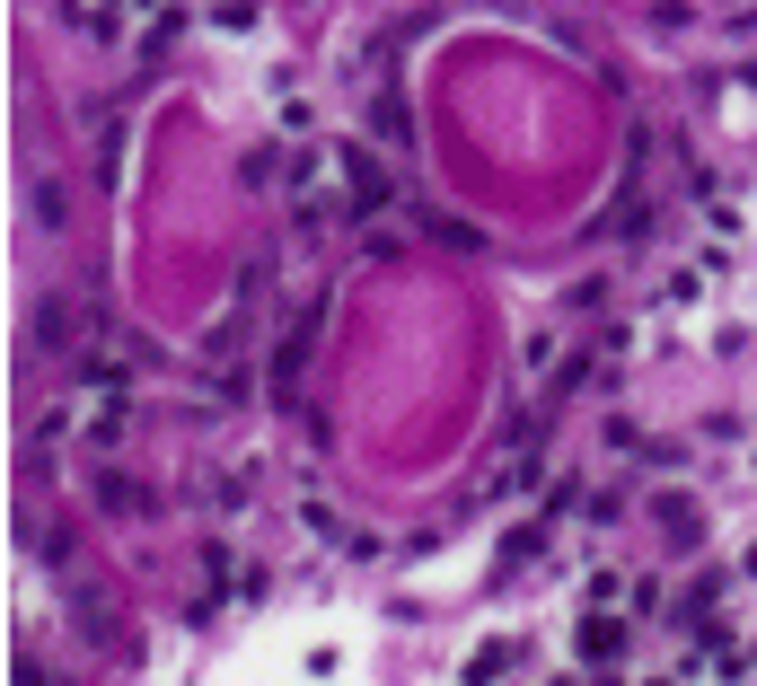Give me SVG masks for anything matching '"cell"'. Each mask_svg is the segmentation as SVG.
Masks as SVG:
<instances>
[{
	"label": "cell",
	"mask_w": 757,
	"mask_h": 686,
	"mask_svg": "<svg viewBox=\"0 0 757 686\" xmlns=\"http://www.w3.org/2000/svg\"><path fill=\"white\" fill-rule=\"evenodd\" d=\"M573 652H582V669H626L634 625H626V616H608V607H591V616H582V634H573Z\"/></svg>",
	"instance_id": "6da1fadb"
},
{
	"label": "cell",
	"mask_w": 757,
	"mask_h": 686,
	"mask_svg": "<svg viewBox=\"0 0 757 686\" xmlns=\"http://www.w3.org/2000/svg\"><path fill=\"white\" fill-rule=\"evenodd\" d=\"M98 502H107L115 519H141V511H150V493H141L132 475H98Z\"/></svg>",
	"instance_id": "7a4b0ae2"
},
{
	"label": "cell",
	"mask_w": 757,
	"mask_h": 686,
	"mask_svg": "<svg viewBox=\"0 0 757 686\" xmlns=\"http://www.w3.org/2000/svg\"><path fill=\"white\" fill-rule=\"evenodd\" d=\"M660 519H669V537H696V511H687V493H660Z\"/></svg>",
	"instance_id": "3957f363"
}]
</instances>
